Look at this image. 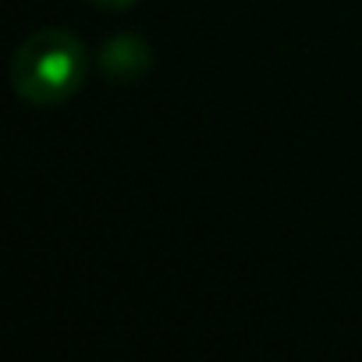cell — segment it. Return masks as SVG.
Segmentation results:
<instances>
[{"instance_id":"7a4b0ae2","label":"cell","mask_w":362,"mask_h":362,"mask_svg":"<svg viewBox=\"0 0 362 362\" xmlns=\"http://www.w3.org/2000/svg\"><path fill=\"white\" fill-rule=\"evenodd\" d=\"M96 8H107V11H121V8H128V4H135V0H93Z\"/></svg>"},{"instance_id":"6da1fadb","label":"cell","mask_w":362,"mask_h":362,"mask_svg":"<svg viewBox=\"0 0 362 362\" xmlns=\"http://www.w3.org/2000/svg\"><path fill=\"white\" fill-rule=\"evenodd\" d=\"M86 78V50L64 29L33 33L11 57V86L33 107L64 103Z\"/></svg>"}]
</instances>
